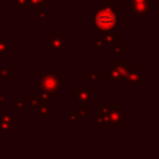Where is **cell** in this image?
Listing matches in <instances>:
<instances>
[{
  "label": "cell",
  "mask_w": 159,
  "mask_h": 159,
  "mask_svg": "<svg viewBox=\"0 0 159 159\" xmlns=\"http://www.w3.org/2000/svg\"><path fill=\"white\" fill-rule=\"evenodd\" d=\"M45 1H46V0H27V5H29V9L36 10L37 7H41V5H42Z\"/></svg>",
  "instance_id": "obj_17"
},
{
  "label": "cell",
  "mask_w": 159,
  "mask_h": 159,
  "mask_svg": "<svg viewBox=\"0 0 159 159\" xmlns=\"http://www.w3.org/2000/svg\"><path fill=\"white\" fill-rule=\"evenodd\" d=\"M113 53L114 55H124L125 53V45L124 43H116L114 47H113Z\"/></svg>",
  "instance_id": "obj_16"
},
{
  "label": "cell",
  "mask_w": 159,
  "mask_h": 159,
  "mask_svg": "<svg viewBox=\"0 0 159 159\" xmlns=\"http://www.w3.org/2000/svg\"><path fill=\"white\" fill-rule=\"evenodd\" d=\"M125 2L130 5L134 15H145L148 10L153 9V0H125Z\"/></svg>",
  "instance_id": "obj_3"
},
{
  "label": "cell",
  "mask_w": 159,
  "mask_h": 159,
  "mask_svg": "<svg viewBox=\"0 0 159 159\" xmlns=\"http://www.w3.org/2000/svg\"><path fill=\"white\" fill-rule=\"evenodd\" d=\"M11 72H12V67L11 66H4L0 70V76L4 77V78H7V77L11 76Z\"/></svg>",
  "instance_id": "obj_18"
},
{
  "label": "cell",
  "mask_w": 159,
  "mask_h": 159,
  "mask_svg": "<svg viewBox=\"0 0 159 159\" xmlns=\"http://www.w3.org/2000/svg\"><path fill=\"white\" fill-rule=\"evenodd\" d=\"M91 89H87V88H77L75 89V97L76 99L84 107H88L91 106V98H92V94H91Z\"/></svg>",
  "instance_id": "obj_4"
},
{
  "label": "cell",
  "mask_w": 159,
  "mask_h": 159,
  "mask_svg": "<svg viewBox=\"0 0 159 159\" xmlns=\"http://www.w3.org/2000/svg\"><path fill=\"white\" fill-rule=\"evenodd\" d=\"M12 4L17 6V9L22 10L25 7V5H27V0H12Z\"/></svg>",
  "instance_id": "obj_23"
},
{
  "label": "cell",
  "mask_w": 159,
  "mask_h": 159,
  "mask_svg": "<svg viewBox=\"0 0 159 159\" xmlns=\"http://www.w3.org/2000/svg\"><path fill=\"white\" fill-rule=\"evenodd\" d=\"M29 102H30V104H32L35 112H37L42 106L46 104V103L42 101V98H41L40 94H30V96H29Z\"/></svg>",
  "instance_id": "obj_9"
},
{
  "label": "cell",
  "mask_w": 159,
  "mask_h": 159,
  "mask_svg": "<svg viewBox=\"0 0 159 159\" xmlns=\"http://www.w3.org/2000/svg\"><path fill=\"white\" fill-rule=\"evenodd\" d=\"M102 32V41L107 42V43H118L119 42V32H114L112 30H106V31H101Z\"/></svg>",
  "instance_id": "obj_7"
},
{
  "label": "cell",
  "mask_w": 159,
  "mask_h": 159,
  "mask_svg": "<svg viewBox=\"0 0 159 159\" xmlns=\"http://www.w3.org/2000/svg\"><path fill=\"white\" fill-rule=\"evenodd\" d=\"M125 83H140L142 82V75L137 71L135 66H132L128 68L127 75L124 76Z\"/></svg>",
  "instance_id": "obj_6"
},
{
  "label": "cell",
  "mask_w": 159,
  "mask_h": 159,
  "mask_svg": "<svg viewBox=\"0 0 159 159\" xmlns=\"http://www.w3.org/2000/svg\"><path fill=\"white\" fill-rule=\"evenodd\" d=\"M11 43H9V42H6L5 40H2V39H0V55H5L9 50H11Z\"/></svg>",
  "instance_id": "obj_15"
},
{
  "label": "cell",
  "mask_w": 159,
  "mask_h": 159,
  "mask_svg": "<svg viewBox=\"0 0 159 159\" xmlns=\"http://www.w3.org/2000/svg\"><path fill=\"white\" fill-rule=\"evenodd\" d=\"M77 112L80 113V116H81V117H86V107H84V106H81V107H80V109H78Z\"/></svg>",
  "instance_id": "obj_25"
},
{
  "label": "cell",
  "mask_w": 159,
  "mask_h": 159,
  "mask_svg": "<svg viewBox=\"0 0 159 159\" xmlns=\"http://www.w3.org/2000/svg\"><path fill=\"white\" fill-rule=\"evenodd\" d=\"M46 42H47L53 50H60V48H62V46H63V41L60 39V36H58L56 32H52V34L50 35V37L46 39Z\"/></svg>",
  "instance_id": "obj_8"
},
{
  "label": "cell",
  "mask_w": 159,
  "mask_h": 159,
  "mask_svg": "<svg viewBox=\"0 0 159 159\" xmlns=\"http://www.w3.org/2000/svg\"><path fill=\"white\" fill-rule=\"evenodd\" d=\"M12 106H15L19 111H24V108H25V106H24V101H21V99H12Z\"/></svg>",
  "instance_id": "obj_22"
},
{
  "label": "cell",
  "mask_w": 159,
  "mask_h": 159,
  "mask_svg": "<svg viewBox=\"0 0 159 159\" xmlns=\"http://www.w3.org/2000/svg\"><path fill=\"white\" fill-rule=\"evenodd\" d=\"M0 120H2V122H9V123L14 124V123H17V122H19V118L15 117L11 112H10V113H5V112H2V113H1V119H0Z\"/></svg>",
  "instance_id": "obj_11"
},
{
  "label": "cell",
  "mask_w": 159,
  "mask_h": 159,
  "mask_svg": "<svg viewBox=\"0 0 159 159\" xmlns=\"http://www.w3.org/2000/svg\"><path fill=\"white\" fill-rule=\"evenodd\" d=\"M108 120L114 125H118L124 122L123 112L116 107H108Z\"/></svg>",
  "instance_id": "obj_5"
},
{
  "label": "cell",
  "mask_w": 159,
  "mask_h": 159,
  "mask_svg": "<svg viewBox=\"0 0 159 159\" xmlns=\"http://www.w3.org/2000/svg\"><path fill=\"white\" fill-rule=\"evenodd\" d=\"M39 113H40V116L41 117H45V118H48V117H51L52 116V111H51V108L48 107V106H42L39 111H37Z\"/></svg>",
  "instance_id": "obj_13"
},
{
  "label": "cell",
  "mask_w": 159,
  "mask_h": 159,
  "mask_svg": "<svg viewBox=\"0 0 159 159\" xmlns=\"http://www.w3.org/2000/svg\"><path fill=\"white\" fill-rule=\"evenodd\" d=\"M41 87H42L43 92L53 96L62 87V80L55 72L42 73V76H41Z\"/></svg>",
  "instance_id": "obj_2"
},
{
  "label": "cell",
  "mask_w": 159,
  "mask_h": 159,
  "mask_svg": "<svg viewBox=\"0 0 159 159\" xmlns=\"http://www.w3.org/2000/svg\"><path fill=\"white\" fill-rule=\"evenodd\" d=\"M122 78V75L116 70V68H109V71H108V78H107V81L109 82V83H114V82H117V81H119Z\"/></svg>",
  "instance_id": "obj_10"
},
{
  "label": "cell",
  "mask_w": 159,
  "mask_h": 159,
  "mask_svg": "<svg viewBox=\"0 0 159 159\" xmlns=\"http://www.w3.org/2000/svg\"><path fill=\"white\" fill-rule=\"evenodd\" d=\"M92 24L96 29L101 31L113 30L114 27L119 26V17L118 14L114 12L109 7H104L102 4H98L94 10L91 12Z\"/></svg>",
  "instance_id": "obj_1"
},
{
  "label": "cell",
  "mask_w": 159,
  "mask_h": 159,
  "mask_svg": "<svg viewBox=\"0 0 159 159\" xmlns=\"http://www.w3.org/2000/svg\"><path fill=\"white\" fill-rule=\"evenodd\" d=\"M96 113H97L98 118L108 119V107L107 106H98L96 109Z\"/></svg>",
  "instance_id": "obj_12"
},
{
  "label": "cell",
  "mask_w": 159,
  "mask_h": 159,
  "mask_svg": "<svg viewBox=\"0 0 159 159\" xmlns=\"http://www.w3.org/2000/svg\"><path fill=\"white\" fill-rule=\"evenodd\" d=\"M109 127V120L104 119V118H98L97 119V128H102V129H107Z\"/></svg>",
  "instance_id": "obj_19"
},
{
  "label": "cell",
  "mask_w": 159,
  "mask_h": 159,
  "mask_svg": "<svg viewBox=\"0 0 159 159\" xmlns=\"http://www.w3.org/2000/svg\"><path fill=\"white\" fill-rule=\"evenodd\" d=\"M86 78H88V80L92 81V82H96V81L98 80V75H97V72L87 71V72H86Z\"/></svg>",
  "instance_id": "obj_21"
},
{
  "label": "cell",
  "mask_w": 159,
  "mask_h": 159,
  "mask_svg": "<svg viewBox=\"0 0 159 159\" xmlns=\"http://www.w3.org/2000/svg\"><path fill=\"white\" fill-rule=\"evenodd\" d=\"M35 11V15L37 16V17H40L41 20H46V14H47V11L45 10V9H42V7H37L36 10H34Z\"/></svg>",
  "instance_id": "obj_20"
},
{
  "label": "cell",
  "mask_w": 159,
  "mask_h": 159,
  "mask_svg": "<svg viewBox=\"0 0 159 159\" xmlns=\"http://www.w3.org/2000/svg\"><path fill=\"white\" fill-rule=\"evenodd\" d=\"M68 120L71 123H78L81 120V116L77 111H70L68 112Z\"/></svg>",
  "instance_id": "obj_14"
},
{
  "label": "cell",
  "mask_w": 159,
  "mask_h": 159,
  "mask_svg": "<svg viewBox=\"0 0 159 159\" xmlns=\"http://www.w3.org/2000/svg\"><path fill=\"white\" fill-rule=\"evenodd\" d=\"M0 104L1 106H6V97L4 94H0Z\"/></svg>",
  "instance_id": "obj_26"
},
{
  "label": "cell",
  "mask_w": 159,
  "mask_h": 159,
  "mask_svg": "<svg viewBox=\"0 0 159 159\" xmlns=\"http://www.w3.org/2000/svg\"><path fill=\"white\" fill-rule=\"evenodd\" d=\"M91 42L96 46V48H99V50H101V48L103 47V41H102L101 39H98V37H93V39L91 40Z\"/></svg>",
  "instance_id": "obj_24"
}]
</instances>
